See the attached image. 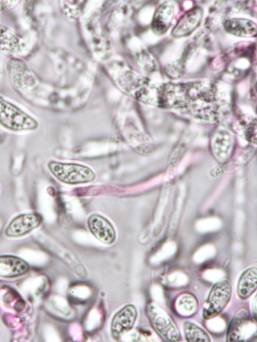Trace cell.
<instances>
[{"mask_svg": "<svg viewBox=\"0 0 257 342\" xmlns=\"http://www.w3.org/2000/svg\"><path fill=\"white\" fill-rule=\"evenodd\" d=\"M203 11L201 8L195 7L183 15L173 28L172 35L177 38L191 34L199 26L202 20Z\"/></svg>", "mask_w": 257, "mask_h": 342, "instance_id": "obj_11", "label": "cell"}, {"mask_svg": "<svg viewBox=\"0 0 257 342\" xmlns=\"http://www.w3.org/2000/svg\"><path fill=\"white\" fill-rule=\"evenodd\" d=\"M7 69L9 76L15 84H24L28 81L32 83L34 80L32 72L26 64L18 58H12L7 63Z\"/></svg>", "mask_w": 257, "mask_h": 342, "instance_id": "obj_16", "label": "cell"}, {"mask_svg": "<svg viewBox=\"0 0 257 342\" xmlns=\"http://www.w3.org/2000/svg\"><path fill=\"white\" fill-rule=\"evenodd\" d=\"M252 313L253 318L255 322L256 321V296L255 295L252 302Z\"/></svg>", "mask_w": 257, "mask_h": 342, "instance_id": "obj_22", "label": "cell"}, {"mask_svg": "<svg viewBox=\"0 0 257 342\" xmlns=\"http://www.w3.org/2000/svg\"><path fill=\"white\" fill-rule=\"evenodd\" d=\"M63 3V10L66 14L74 18L79 17L83 10L85 3L84 1H67Z\"/></svg>", "mask_w": 257, "mask_h": 342, "instance_id": "obj_20", "label": "cell"}, {"mask_svg": "<svg viewBox=\"0 0 257 342\" xmlns=\"http://www.w3.org/2000/svg\"><path fill=\"white\" fill-rule=\"evenodd\" d=\"M137 317L138 311L133 304H127L118 310L111 322L110 332L112 337L119 339L130 331L134 327Z\"/></svg>", "mask_w": 257, "mask_h": 342, "instance_id": "obj_8", "label": "cell"}, {"mask_svg": "<svg viewBox=\"0 0 257 342\" xmlns=\"http://www.w3.org/2000/svg\"><path fill=\"white\" fill-rule=\"evenodd\" d=\"M43 221L38 212L20 214L14 218L5 230L8 237H18L28 234L39 227Z\"/></svg>", "mask_w": 257, "mask_h": 342, "instance_id": "obj_7", "label": "cell"}, {"mask_svg": "<svg viewBox=\"0 0 257 342\" xmlns=\"http://www.w3.org/2000/svg\"><path fill=\"white\" fill-rule=\"evenodd\" d=\"M87 223L90 233L100 242L111 244L115 241V229L111 223L103 216L92 214L88 217Z\"/></svg>", "mask_w": 257, "mask_h": 342, "instance_id": "obj_10", "label": "cell"}, {"mask_svg": "<svg viewBox=\"0 0 257 342\" xmlns=\"http://www.w3.org/2000/svg\"><path fill=\"white\" fill-rule=\"evenodd\" d=\"M29 269L28 263L20 257L11 255H0V277H19L26 274Z\"/></svg>", "mask_w": 257, "mask_h": 342, "instance_id": "obj_12", "label": "cell"}, {"mask_svg": "<svg viewBox=\"0 0 257 342\" xmlns=\"http://www.w3.org/2000/svg\"><path fill=\"white\" fill-rule=\"evenodd\" d=\"M231 147V137L229 133L224 130L218 131L213 142V150L216 156L220 160H224L228 157Z\"/></svg>", "mask_w": 257, "mask_h": 342, "instance_id": "obj_17", "label": "cell"}, {"mask_svg": "<svg viewBox=\"0 0 257 342\" xmlns=\"http://www.w3.org/2000/svg\"><path fill=\"white\" fill-rule=\"evenodd\" d=\"M184 332L186 340L189 342H209L210 338L201 327L190 321L184 323Z\"/></svg>", "mask_w": 257, "mask_h": 342, "instance_id": "obj_18", "label": "cell"}, {"mask_svg": "<svg viewBox=\"0 0 257 342\" xmlns=\"http://www.w3.org/2000/svg\"><path fill=\"white\" fill-rule=\"evenodd\" d=\"M223 27L228 33L242 37H252L256 33V24L248 19L232 18L226 20Z\"/></svg>", "mask_w": 257, "mask_h": 342, "instance_id": "obj_14", "label": "cell"}, {"mask_svg": "<svg viewBox=\"0 0 257 342\" xmlns=\"http://www.w3.org/2000/svg\"><path fill=\"white\" fill-rule=\"evenodd\" d=\"M174 16V8L168 2L162 4L156 11L152 23V28L157 35H163L172 25Z\"/></svg>", "mask_w": 257, "mask_h": 342, "instance_id": "obj_13", "label": "cell"}, {"mask_svg": "<svg viewBox=\"0 0 257 342\" xmlns=\"http://www.w3.org/2000/svg\"><path fill=\"white\" fill-rule=\"evenodd\" d=\"M176 306L179 312L184 315H190L197 309L198 302L193 295L184 293L178 298Z\"/></svg>", "mask_w": 257, "mask_h": 342, "instance_id": "obj_19", "label": "cell"}, {"mask_svg": "<svg viewBox=\"0 0 257 342\" xmlns=\"http://www.w3.org/2000/svg\"><path fill=\"white\" fill-rule=\"evenodd\" d=\"M47 166L56 178L69 185L90 183L96 177L92 169L81 164L51 160L48 162Z\"/></svg>", "mask_w": 257, "mask_h": 342, "instance_id": "obj_2", "label": "cell"}, {"mask_svg": "<svg viewBox=\"0 0 257 342\" xmlns=\"http://www.w3.org/2000/svg\"><path fill=\"white\" fill-rule=\"evenodd\" d=\"M231 292V284L228 279L224 278L216 282L203 303V318L209 319L218 315L229 302Z\"/></svg>", "mask_w": 257, "mask_h": 342, "instance_id": "obj_3", "label": "cell"}, {"mask_svg": "<svg viewBox=\"0 0 257 342\" xmlns=\"http://www.w3.org/2000/svg\"><path fill=\"white\" fill-rule=\"evenodd\" d=\"M26 51L24 39L16 32L0 23V52L8 55H23Z\"/></svg>", "mask_w": 257, "mask_h": 342, "instance_id": "obj_9", "label": "cell"}, {"mask_svg": "<svg viewBox=\"0 0 257 342\" xmlns=\"http://www.w3.org/2000/svg\"><path fill=\"white\" fill-rule=\"evenodd\" d=\"M256 326L248 311L239 310L232 318L227 328V341H246L256 335Z\"/></svg>", "mask_w": 257, "mask_h": 342, "instance_id": "obj_5", "label": "cell"}, {"mask_svg": "<svg viewBox=\"0 0 257 342\" xmlns=\"http://www.w3.org/2000/svg\"><path fill=\"white\" fill-rule=\"evenodd\" d=\"M17 1H0V12L9 10L16 6Z\"/></svg>", "mask_w": 257, "mask_h": 342, "instance_id": "obj_21", "label": "cell"}, {"mask_svg": "<svg viewBox=\"0 0 257 342\" xmlns=\"http://www.w3.org/2000/svg\"><path fill=\"white\" fill-rule=\"evenodd\" d=\"M84 23L94 53L101 60L107 59L111 55V46L107 35L101 28L97 19L91 17Z\"/></svg>", "mask_w": 257, "mask_h": 342, "instance_id": "obj_6", "label": "cell"}, {"mask_svg": "<svg viewBox=\"0 0 257 342\" xmlns=\"http://www.w3.org/2000/svg\"><path fill=\"white\" fill-rule=\"evenodd\" d=\"M0 191H1V186H0Z\"/></svg>", "mask_w": 257, "mask_h": 342, "instance_id": "obj_23", "label": "cell"}, {"mask_svg": "<svg viewBox=\"0 0 257 342\" xmlns=\"http://www.w3.org/2000/svg\"><path fill=\"white\" fill-rule=\"evenodd\" d=\"M257 287V269L256 266L247 268L240 275L237 285V293L241 300L247 299Z\"/></svg>", "mask_w": 257, "mask_h": 342, "instance_id": "obj_15", "label": "cell"}, {"mask_svg": "<svg viewBox=\"0 0 257 342\" xmlns=\"http://www.w3.org/2000/svg\"><path fill=\"white\" fill-rule=\"evenodd\" d=\"M0 125L13 131L34 130L38 122L19 107L0 96Z\"/></svg>", "mask_w": 257, "mask_h": 342, "instance_id": "obj_1", "label": "cell"}, {"mask_svg": "<svg viewBox=\"0 0 257 342\" xmlns=\"http://www.w3.org/2000/svg\"><path fill=\"white\" fill-rule=\"evenodd\" d=\"M147 312L151 325L162 339L169 342L181 340L175 323L163 309L154 303H150L147 306Z\"/></svg>", "mask_w": 257, "mask_h": 342, "instance_id": "obj_4", "label": "cell"}]
</instances>
